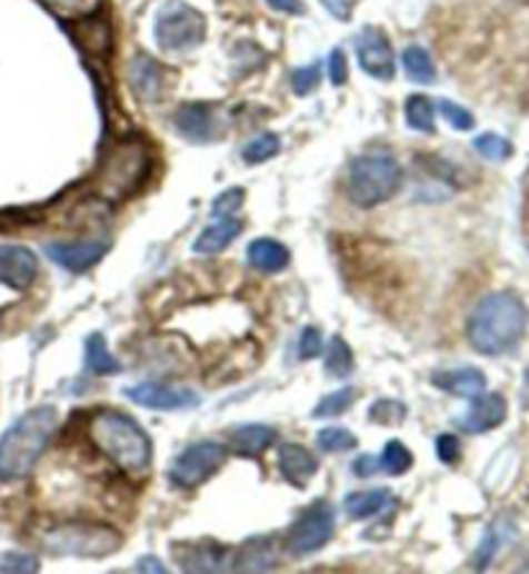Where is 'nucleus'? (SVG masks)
Instances as JSON below:
<instances>
[{
  "label": "nucleus",
  "instance_id": "nucleus-1",
  "mask_svg": "<svg viewBox=\"0 0 529 574\" xmlns=\"http://www.w3.org/2000/svg\"><path fill=\"white\" fill-rule=\"evenodd\" d=\"M529 314L515 293H491L472 308L468 339L480 355H507L522 342Z\"/></svg>",
  "mask_w": 529,
  "mask_h": 574
},
{
  "label": "nucleus",
  "instance_id": "nucleus-2",
  "mask_svg": "<svg viewBox=\"0 0 529 574\" xmlns=\"http://www.w3.org/2000/svg\"><path fill=\"white\" fill-rule=\"evenodd\" d=\"M58 433V409L34 406L21 414L0 437V482H19L34 472L37 461L50 448Z\"/></svg>",
  "mask_w": 529,
  "mask_h": 574
},
{
  "label": "nucleus",
  "instance_id": "nucleus-3",
  "mask_svg": "<svg viewBox=\"0 0 529 574\" xmlns=\"http://www.w3.org/2000/svg\"><path fill=\"white\" fill-rule=\"evenodd\" d=\"M88 435L96 448L114 464L119 472L142 476L152 461V443L146 429L130 414L117 409H99L88 422Z\"/></svg>",
  "mask_w": 529,
  "mask_h": 574
},
{
  "label": "nucleus",
  "instance_id": "nucleus-4",
  "mask_svg": "<svg viewBox=\"0 0 529 574\" xmlns=\"http://www.w3.org/2000/svg\"><path fill=\"white\" fill-rule=\"evenodd\" d=\"M150 174V154L140 138H124L109 150L96 174V197L122 202L142 187Z\"/></svg>",
  "mask_w": 529,
  "mask_h": 574
},
{
  "label": "nucleus",
  "instance_id": "nucleus-5",
  "mask_svg": "<svg viewBox=\"0 0 529 574\" xmlns=\"http://www.w3.org/2000/svg\"><path fill=\"white\" fill-rule=\"evenodd\" d=\"M39 544L52 556H78V560H107L122 548L117 528L103 523H58L39 533Z\"/></svg>",
  "mask_w": 529,
  "mask_h": 574
},
{
  "label": "nucleus",
  "instance_id": "nucleus-6",
  "mask_svg": "<svg viewBox=\"0 0 529 574\" xmlns=\"http://www.w3.org/2000/svg\"><path fill=\"white\" fill-rule=\"evenodd\" d=\"M403 185V169L390 154H365L349 166V199L362 210L396 197Z\"/></svg>",
  "mask_w": 529,
  "mask_h": 574
},
{
  "label": "nucleus",
  "instance_id": "nucleus-7",
  "mask_svg": "<svg viewBox=\"0 0 529 574\" xmlns=\"http://www.w3.org/2000/svg\"><path fill=\"white\" fill-rule=\"evenodd\" d=\"M207 19L183 0H168L156 16V42L163 52H189L204 42Z\"/></svg>",
  "mask_w": 529,
  "mask_h": 574
},
{
  "label": "nucleus",
  "instance_id": "nucleus-8",
  "mask_svg": "<svg viewBox=\"0 0 529 574\" xmlns=\"http://www.w3.org/2000/svg\"><path fill=\"white\" fill-rule=\"evenodd\" d=\"M336 533V513L326 499H316L305 513L290 525L285 536V548L295 560L318 554L320 548L331 544Z\"/></svg>",
  "mask_w": 529,
  "mask_h": 574
},
{
  "label": "nucleus",
  "instance_id": "nucleus-9",
  "mask_svg": "<svg viewBox=\"0 0 529 574\" xmlns=\"http://www.w3.org/2000/svg\"><path fill=\"white\" fill-rule=\"evenodd\" d=\"M228 451L226 445L214 441H202L189 445L179 458L173 461L171 472H168V482L179 489H194V486L204 484L207 478H212L226 464Z\"/></svg>",
  "mask_w": 529,
  "mask_h": 574
},
{
  "label": "nucleus",
  "instance_id": "nucleus-10",
  "mask_svg": "<svg viewBox=\"0 0 529 574\" xmlns=\"http://www.w3.org/2000/svg\"><path fill=\"white\" fill-rule=\"evenodd\" d=\"M124 396L134 402L138 406H146L152 412H187L199 406L197 390L183 388V386H171V383L163 380H142L138 386H127Z\"/></svg>",
  "mask_w": 529,
  "mask_h": 574
},
{
  "label": "nucleus",
  "instance_id": "nucleus-11",
  "mask_svg": "<svg viewBox=\"0 0 529 574\" xmlns=\"http://www.w3.org/2000/svg\"><path fill=\"white\" fill-rule=\"evenodd\" d=\"M109 249H111V238L99 236V238H80V241H52L44 246V254L58 267L80 275L86 273V269L99 265V261L109 254Z\"/></svg>",
  "mask_w": 529,
  "mask_h": 574
},
{
  "label": "nucleus",
  "instance_id": "nucleus-12",
  "mask_svg": "<svg viewBox=\"0 0 529 574\" xmlns=\"http://www.w3.org/2000/svg\"><path fill=\"white\" fill-rule=\"evenodd\" d=\"M357 58L359 68H362L367 76L378 78V81H392V78H396V58H392L390 39L380 27H365L359 31Z\"/></svg>",
  "mask_w": 529,
  "mask_h": 574
},
{
  "label": "nucleus",
  "instance_id": "nucleus-13",
  "mask_svg": "<svg viewBox=\"0 0 529 574\" xmlns=\"http://www.w3.org/2000/svg\"><path fill=\"white\" fill-rule=\"evenodd\" d=\"M507 419V398L501 394H478L470 398L468 412L455 419V425L465 435L491 433Z\"/></svg>",
  "mask_w": 529,
  "mask_h": 574
},
{
  "label": "nucleus",
  "instance_id": "nucleus-14",
  "mask_svg": "<svg viewBox=\"0 0 529 574\" xmlns=\"http://www.w3.org/2000/svg\"><path fill=\"white\" fill-rule=\"evenodd\" d=\"M39 277L37 254L19 244H0V283L11 290H29Z\"/></svg>",
  "mask_w": 529,
  "mask_h": 574
},
{
  "label": "nucleus",
  "instance_id": "nucleus-15",
  "mask_svg": "<svg viewBox=\"0 0 529 574\" xmlns=\"http://www.w3.org/2000/svg\"><path fill=\"white\" fill-rule=\"evenodd\" d=\"M173 127L179 130L181 138L197 142V146H207V142L220 138L218 122H214V111L210 107H204V103H187V107L176 109Z\"/></svg>",
  "mask_w": 529,
  "mask_h": 574
},
{
  "label": "nucleus",
  "instance_id": "nucleus-16",
  "mask_svg": "<svg viewBox=\"0 0 529 574\" xmlns=\"http://www.w3.org/2000/svg\"><path fill=\"white\" fill-rule=\"evenodd\" d=\"M173 560L183 572H220L228 560V548L214 541H183L173 544Z\"/></svg>",
  "mask_w": 529,
  "mask_h": 574
},
{
  "label": "nucleus",
  "instance_id": "nucleus-17",
  "mask_svg": "<svg viewBox=\"0 0 529 574\" xmlns=\"http://www.w3.org/2000/svg\"><path fill=\"white\" fill-rule=\"evenodd\" d=\"M279 472H282L285 482L292 484L295 489H305L310 484V478L318 474V461L302 445L285 443L279 448Z\"/></svg>",
  "mask_w": 529,
  "mask_h": 574
},
{
  "label": "nucleus",
  "instance_id": "nucleus-18",
  "mask_svg": "<svg viewBox=\"0 0 529 574\" xmlns=\"http://www.w3.org/2000/svg\"><path fill=\"white\" fill-rule=\"evenodd\" d=\"M240 234H243V222L238 218H232V215H228V218H218L194 238L191 251L199 254V257H218V254L226 251Z\"/></svg>",
  "mask_w": 529,
  "mask_h": 574
},
{
  "label": "nucleus",
  "instance_id": "nucleus-19",
  "mask_svg": "<svg viewBox=\"0 0 529 574\" xmlns=\"http://www.w3.org/2000/svg\"><path fill=\"white\" fill-rule=\"evenodd\" d=\"M130 86L140 101H158L166 86L163 68L150 55H134L130 62Z\"/></svg>",
  "mask_w": 529,
  "mask_h": 574
},
{
  "label": "nucleus",
  "instance_id": "nucleus-20",
  "mask_svg": "<svg viewBox=\"0 0 529 574\" xmlns=\"http://www.w3.org/2000/svg\"><path fill=\"white\" fill-rule=\"evenodd\" d=\"M277 441V429L269 425H240L230 435V451L240 458H261Z\"/></svg>",
  "mask_w": 529,
  "mask_h": 574
},
{
  "label": "nucleus",
  "instance_id": "nucleus-21",
  "mask_svg": "<svg viewBox=\"0 0 529 574\" xmlns=\"http://www.w3.org/2000/svg\"><path fill=\"white\" fill-rule=\"evenodd\" d=\"M246 259L256 273L277 275L290 265V249L285 244H279L277 238H256V241L248 244Z\"/></svg>",
  "mask_w": 529,
  "mask_h": 574
},
{
  "label": "nucleus",
  "instance_id": "nucleus-22",
  "mask_svg": "<svg viewBox=\"0 0 529 574\" xmlns=\"http://www.w3.org/2000/svg\"><path fill=\"white\" fill-rule=\"evenodd\" d=\"M431 383H435L437 388L447 390V394L460 398H472L486 390V376L478 368H470V365H462V368L452 370H439L431 376Z\"/></svg>",
  "mask_w": 529,
  "mask_h": 574
},
{
  "label": "nucleus",
  "instance_id": "nucleus-23",
  "mask_svg": "<svg viewBox=\"0 0 529 574\" xmlns=\"http://www.w3.org/2000/svg\"><path fill=\"white\" fill-rule=\"evenodd\" d=\"M277 567V552L271 538H251L240 546L232 570L236 572H269Z\"/></svg>",
  "mask_w": 529,
  "mask_h": 574
},
{
  "label": "nucleus",
  "instance_id": "nucleus-24",
  "mask_svg": "<svg viewBox=\"0 0 529 574\" xmlns=\"http://www.w3.org/2000/svg\"><path fill=\"white\" fill-rule=\"evenodd\" d=\"M392 502V494L388 489H367V492H351L343 499V509L351 521H370V517L380 515L382 509H388Z\"/></svg>",
  "mask_w": 529,
  "mask_h": 574
},
{
  "label": "nucleus",
  "instance_id": "nucleus-25",
  "mask_svg": "<svg viewBox=\"0 0 529 574\" xmlns=\"http://www.w3.org/2000/svg\"><path fill=\"white\" fill-rule=\"evenodd\" d=\"M86 365L96 376H117V373H122V365L111 357L103 334H91L86 339Z\"/></svg>",
  "mask_w": 529,
  "mask_h": 574
},
{
  "label": "nucleus",
  "instance_id": "nucleus-26",
  "mask_svg": "<svg viewBox=\"0 0 529 574\" xmlns=\"http://www.w3.org/2000/svg\"><path fill=\"white\" fill-rule=\"evenodd\" d=\"M355 368L357 363L351 347L341 337H331V342H328L326 347V363H323L326 376L333 380H341V378H349L351 373H355Z\"/></svg>",
  "mask_w": 529,
  "mask_h": 574
},
{
  "label": "nucleus",
  "instance_id": "nucleus-27",
  "mask_svg": "<svg viewBox=\"0 0 529 574\" xmlns=\"http://www.w3.org/2000/svg\"><path fill=\"white\" fill-rule=\"evenodd\" d=\"M406 122L416 132H435L437 130V109L435 101L423 93L408 96L406 101Z\"/></svg>",
  "mask_w": 529,
  "mask_h": 574
},
{
  "label": "nucleus",
  "instance_id": "nucleus-28",
  "mask_svg": "<svg viewBox=\"0 0 529 574\" xmlns=\"http://www.w3.org/2000/svg\"><path fill=\"white\" fill-rule=\"evenodd\" d=\"M403 70H406V76L411 78L413 83L429 86V83L437 81L435 60H431V55L423 50V47H419V44L406 47V52H403Z\"/></svg>",
  "mask_w": 529,
  "mask_h": 574
},
{
  "label": "nucleus",
  "instance_id": "nucleus-29",
  "mask_svg": "<svg viewBox=\"0 0 529 574\" xmlns=\"http://www.w3.org/2000/svg\"><path fill=\"white\" fill-rule=\"evenodd\" d=\"M357 402V388L355 386H343L339 390H333V394H326L320 402L316 404V409H312V419H333V417H341V414H347L351 406Z\"/></svg>",
  "mask_w": 529,
  "mask_h": 574
},
{
  "label": "nucleus",
  "instance_id": "nucleus-30",
  "mask_svg": "<svg viewBox=\"0 0 529 574\" xmlns=\"http://www.w3.org/2000/svg\"><path fill=\"white\" fill-rule=\"evenodd\" d=\"M279 150H282V142H279L277 135L275 132H261V135H256V138L243 148V161L251 164V166L267 164L275 156H279Z\"/></svg>",
  "mask_w": 529,
  "mask_h": 574
},
{
  "label": "nucleus",
  "instance_id": "nucleus-31",
  "mask_svg": "<svg viewBox=\"0 0 529 574\" xmlns=\"http://www.w3.org/2000/svg\"><path fill=\"white\" fill-rule=\"evenodd\" d=\"M411 466H413L411 451H408L400 441H388V445H385L382 456H380V472H385L388 476H400V474H406Z\"/></svg>",
  "mask_w": 529,
  "mask_h": 574
},
{
  "label": "nucleus",
  "instance_id": "nucleus-32",
  "mask_svg": "<svg viewBox=\"0 0 529 574\" xmlns=\"http://www.w3.org/2000/svg\"><path fill=\"white\" fill-rule=\"evenodd\" d=\"M472 148L478 150L480 158H486V161H493V164L507 161V158H511V154H515V146L496 132L478 135V138L472 140Z\"/></svg>",
  "mask_w": 529,
  "mask_h": 574
},
{
  "label": "nucleus",
  "instance_id": "nucleus-33",
  "mask_svg": "<svg viewBox=\"0 0 529 574\" xmlns=\"http://www.w3.org/2000/svg\"><path fill=\"white\" fill-rule=\"evenodd\" d=\"M367 417L375 425H400L408 417V406L398 398H378L367 412Z\"/></svg>",
  "mask_w": 529,
  "mask_h": 574
},
{
  "label": "nucleus",
  "instance_id": "nucleus-34",
  "mask_svg": "<svg viewBox=\"0 0 529 574\" xmlns=\"http://www.w3.org/2000/svg\"><path fill=\"white\" fill-rule=\"evenodd\" d=\"M359 445L357 435L347 427H326L318 433V448L323 453H347Z\"/></svg>",
  "mask_w": 529,
  "mask_h": 574
},
{
  "label": "nucleus",
  "instance_id": "nucleus-35",
  "mask_svg": "<svg viewBox=\"0 0 529 574\" xmlns=\"http://www.w3.org/2000/svg\"><path fill=\"white\" fill-rule=\"evenodd\" d=\"M439 111H442V117L455 127L457 132H468V130H472V127H476V117H472L465 107H460V103L442 99V101H439Z\"/></svg>",
  "mask_w": 529,
  "mask_h": 574
},
{
  "label": "nucleus",
  "instance_id": "nucleus-36",
  "mask_svg": "<svg viewBox=\"0 0 529 574\" xmlns=\"http://www.w3.org/2000/svg\"><path fill=\"white\" fill-rule=\"evenodd\" d=\"M243 199H246V189L230 187L222 191V195L214 197L212 215L214 218H228V215H236L240 210V205H243Z\"/></svg>",
  "mask_w": 529,
  "mask_h": 574
},
{
  "label": "nucleus",
  "instance_id": "nucleus-37",
  "mask_svg": "<svg viewBox=\"0 0 529 574\" xmlns=\"http://www.w3.org/2000/svg\"><path fill=\"white\" fill-rule=\"evenodd\" d=\"M0 572H16V574H31L39 572L37 556L23 552H6L0 554Z\"/></svg>",
  "mask_w": 529,
  "mask_h": 574
},
{
  "label": "nucleus",
  "instance_id": "nucleus-38",
  "mask_svg": "<svg viewBox=\"0 0 529 574\" xmlns=\"http://www.w3.org/2000/svg\"><path fill=\"white\" fill-rule=\"evenodd\" d=\"M320 83V62H312V66L298 68L292 73V89L298 96H308L318 89Z\"/></svg>",
  "mask_w": 529,
  "mask_h": 574
},
{
  "label": "nucleus",
  "instance_id": "nucleus-39",
  "mask_svg": "<svg viewBox=\"0 0 529 574\" xmlns=\"http://www.w3.org/2000/svg\"><path fill=\"white\" fill-rule=\"evenodd\" d=\"M320 353H323V337L316 326H305L298 339V357L300 360H316Z\"/></svg>",
  "mask_w": 529,
  "mask_h": 574
},
{
  "label": "nucleus",
  "instance_id": "nucleus-40",
  "mask_svg": "<svg viewBox=\"0 0 529 574\" xmlns=\"http://www.w3.org/2000/svg\"><path fill=\"white\" fill-rule=\"evenodd\" d=\"M326 73H328V81L331 86H343L349 81V62H347V55L341 50H333L328 55L326 60Z\"/></svg>",
  "mask_w": 529,
  "mask_h": 574
},
{
  "label": "nucleus",
  "instance_id": "nucleus-41",
  "mask_svg": "<svg viewBox=\"0 0 529 574\" xmlns=\"http://www.w3.org/2000/svg\"><path fill=\"white\" fill-rule=\"evenodd\" d=\"M460 441H457L455 435H439L437 437V456H439V461H442V464H457V461H460Z\"/></svg>",
  "mask_w": 529,
  "mask_h": 574
},
{
  "label": "nucleus",
  "instance_id": "nucleus-42",
  "mask_svg": "<svg viewBox=\"0 0 529 574\" xmlns=\"http://www.w3.org/2000/svg\"><path fill=\"white\" fill-rule=\"evenodd\" d=\"M320 3H323L328 8V13L339 21H349L357 8V0H320Z\"/></svg>",
  "mask_w": 529,
  "mask_h": 574
},
{
  "label": "nucleus",
  "instance_id": "nucleus-43",
  "mask_svg": "<svg viewBox=\"0 0 529 574\" xmlns=\"http://www.w3.org/2000/svg\"><path fill=\"white\" fill-rule=\"evenodd\" d=\"M39 3H44L50 11L54 13H62V16H70V13H80L83 11L86 0H39Z\"/></svg>",
  "mask_w": 529,
  "mask_h": 574
},
{
  "label": "nucleus",
  "instance_id": "nucleus-44",
  "mask_svg": "<svg viewBox=\"0 0 529 574\" xmlns=\"http://www.w3.org/2000/svg\"><path fill=\"white\" fill-rule=\"evenodd\" d=\"M355 474L359 476V478H370V476H375L380 472V458H375V456H359L357 461H355Z\"/></svg>",
  "mask_w": 529,
  "mask_h": 574
},
{
  "label": "nucleus",
  "instance_id": "nucleus-45",
  "mask_svg": "<svg viewBox=\"0 0 529 574\" xmlns=\"http://www.w3.org/2000/svg\"><path fill=\"white\" fill-rule=\"evenodd\" d=\"M267 6L275 8L279 13H292V16L305 13L302 0H267Z\"/></svg>",
  "mask_w": 529,
  "mask_h": 574
},
{
  "label": "nucleus",
  "instance_id": "nucleus-46",
  "mask_svg": "<svg viewBox=\"0 0 529 574\" xmlns=\"http://www.w3.org/2000/svg\"><path fill=\"white\" fill-rule=\"evenodd\" d=\"M134 572H156V574H163L168 572L163 567V562L156 560V556H142V560H138V564H134Z\"/></svg>",
  "mask_w": 529,
  "mask_h": 574
}]
</instances>
